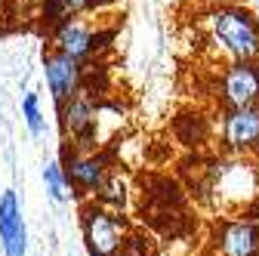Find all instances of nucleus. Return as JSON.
<instances>
[{
	"label": "nucleus",
	"mask_w": 259,
	"mask_h": 256,
	"mask_svg": "<svg viewBox=\"0 0 259 256\" xmlns=\"http://www.w3.org/2000/svg\"><path fill=\"white\" fill-rule=\"evenodd\" d=\"M198 34L213 59L244 62L259 59V19L244 4L216 0L198 16Z\"/></svg>",
	"instance_id": "f257e3e1"
},
{
	"label": "nucleus",
	"mask_w": 259,
	"mask_h": 256,
	"mask_svg": "<svg viewBox=\"0 0 259 256\" xmlns=\"http://www.w3.org/2000/svg\"><path fill=\"white\" fill-rule=\"evenodd\" d=\"M204 191L222 213H250L259 204V161L247 154H225L204 170Z\"/></svg>",
	"instance_id": "f03ea898"
},
{
	"label": "nucleus",
	"mask_w": 259,
	"mask_h": 256,
	"mask_svg": "<svg viewBox=\"0 0 259 256\" xmlns=\"http://www.w3.org/2000/svg\"><path fill=\"white\" fill-rule=\"evenodd\" d=\"M80 238L90 256H117L133 232L126 213L105 207L102 201H83L80 204Z\"/></svg>",
	"instance_id": "7ed1b4c3"
},
{
	"label": "nucleus",
	"mask_w": 259,
	"mask_h": 256,
	"mask_svg": "<svg viewBox=\"0 0 259 256\" xmlns=\"http://www.w3.org/2000/svg\"><path fill=\"white\" fill-rule=\"evenodd\" d=\"M59 161H62L65 179H68V188L83 201L96 198L105 188V182L114 176V161H111V154L102 151V148L65 145Z\"/></svg>",
	"instance_id": "20e7f679"
},
{
	"label": "nucleus",
	"mask_w": 259,
	"mask_h": 256,
	"mask_svg": "<svg viewBox=\"0 0 259 256\" xmlns=\"http://www.w3.org/2000/svg\"><path fill=\"white\" fill-rule=\"evenodd\" d=\"M210 256H259V216L250 213H222L207 235Z\"/></svg>",
	"instance_id": "39448f33"
},
{
	"label": "nucleus",
	"mask_w": 259,
	"mask_h": 256,
	"mask_svg": "<svg viewBox=\"0 0 259 256\" xmlns=\"http://www.w3.org/2000/svg\"><path fill=\"white\" fill-rule=\"evenodd\" d=\"M59 108V126L68 145L77 148H99V120H102V105L96 93L80 90L77 96L56 105Z\"/></svg>",
	"instance_id": "423d86ee"
},
{
	"label": "nucleus",
	"mask_w": 259,
	"mask_h": 256,
	"mask_svg": "<svg viewBox=\"0 0 259 256\" xmlns=\"http://www.w3.org/2000/svg\"><path fill=\"white\" fill-rule=\"evenodd\" d=\"M210 93L219 102V108L259 105V59L225 62V65H219Z\"/></svg>",
	"instance_id": "0eeeda50"
},
{
	"label": "nucleus",
	"mask_w": 259,
	"mask_h": 256,
	"mask_svg": "<svg viewBox=\"0 0 259 256\" xmlns=\"http://www.w3.org/2000/svg\"><path fill=\"white\" fill-rule=\"evenodd\" d=\"M213 130L225 154L259 157V105L222 108V114L213 120Z\"/></svg>",
	"instance_id": "6e6552de"
},
{
	"label": "nucleus",
	"mask_w": 259,
	"mask_h": 256,
	"mask_svg": "<svg viewBox=\"0 0 259 256\" xmlns=\"http://www.w3.org/2000/svg\"><path fill=\"white\" fill-rule=\"evenodd\" d=\"M105 44V34H102V28L83 19V16H71V19H65L59 25H53V37H50V47L65 53V56H71V59H93L96 53H99V47Z\"/></svg>",
	"instance_id": "1a4fd4ad"
},
{
	"label": "nucleus",
	"mask_w": 259,
	"mask_h": 256,
	"mask_svg": "<svg viewBox=\"0 0 259 256\" xmlns=\"http://www.w3.org/2000/svg\"><path fill=\"white\" fill-rule=\"evenodd\" d=\"M44 77H47V90L53 96V102L59 105L87 87V65L80 59H71L50 47V53H44Z\"/></svg>",
	"instance_id": "9d476101"
},
{
	"label": "nucleus",
	"mask_w": 259,
	"mask_h": 256,
	"mask_svg": "<svg viewBox=\"0 0 259 256\" xmlns=\"http://www.w3.org/2000/svg\"><path fill=\"white\" fill-rule=\"evenodd\" d=\"M0 247L4 256H28V226L16 191L0 195Z\"/></svg>",
	"instance_id": "9b49d317"
},
{
	"label": "nucleus",
	"mask_w": 259,
	"mask_h": 256,
	"mask_svg": "<svg viewBox=\"0 0 259 256\" xmlns=\"http://www.w3.org/2000/svg\"><path fill=\"white\" fill-rule=\"evenodd\" d=\"M142 198L148 201L151 210L157 213H164V210H182L185 204V191L176 179L170 176H151L148 179V188L142 185Z\"/></svg>",
	"instance_id": "f8f14e48"
},
{
	"label": "nucleus",
	"mask_w": 259,
	"mask_h": 256,
	"mask_svg": "<svg viewBox=\"0 0 259 256\" xmlns=\"http://www.w3.org/2000/svg\"><path fill=\"white\" fill-rule=\"evenodd\" d=\"M99 0H44V7H40V19L47 25H59L65 19H71V16H83L87 10H93Z\"/></svg>",
	"instance_id": "ddd939ff"
},
{
	"label": "nucleus",
	"mask_w": 259,
	"mask_h": 256,
	"mask_svg": "<svg viewBox=\"0 0 259 256\" xmlns=\"http://www.w3.org/2000/svg\"><path fill=\"white\" fill-rule=\"evenodd\" d=\"M96 201H102L111 210L126 213V207H130V185H126V179H120V173L114 170V176L105 182V188L99 191V195H96Z\"/></svg>",
	"instance_id": "4468645a"
},
{
	"label": "nucleus",
	"mask_w": 259,
	"mask_h": 256,
	"mask_svg": "<svg viewBox=\"0 0 259 256\" xmlns=\"http://www.w3.org/2000/svg\"><path fill=\"white\" fill-rule=\"evenodd\" d=\"M44 185H47V195L56 201V204H65L68 201V179H65V170H62V161H47L44 164Z\"/></svg>",
	"instance_id": "2eb2a0df"
},
{
	"label": "nucleus",
	"mask_w": 259,
	"mask_h": 256,
	"mask_svg": "<svg viewBox=\"0 0 259 256\" xmlns=\"http://www.w3.org/2000/svg\"><path fill=\"white\" fill-rule=\"evenodd\" d=\"M22 117H25V126H28L31 136H44L47 117H44V111H40V96H37V93H28L25 99H22Z\"/></svg>",
	"instance_id": "dca6fc26"
},
{
	"label": "nucleus",
	"mask_w": 259,
	"mask_h": 256,
	"mask_svg": "<svg viewBox=\"0 0 259 256\" xmlns=\"http://www.w3.org/2000/svg\"><path fill=\"white\" fill-rule=\"evenodd\" d=\"M117 256H154V244H151L148 235H142V232L133 229L130 238H126V244H123V250Z\"/></svg>",
	"instance_id": "f3484780"
}]
</instances>
